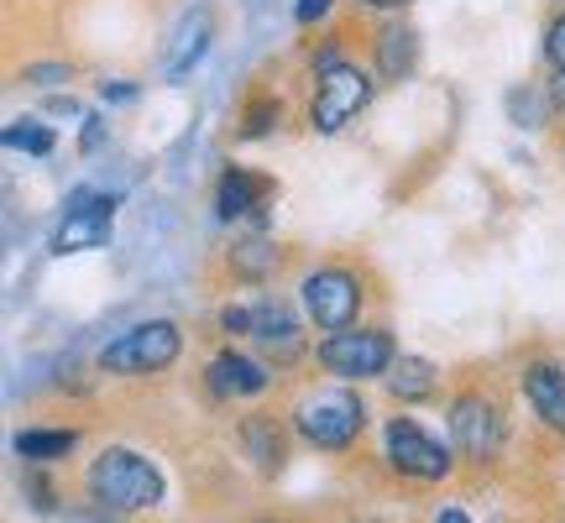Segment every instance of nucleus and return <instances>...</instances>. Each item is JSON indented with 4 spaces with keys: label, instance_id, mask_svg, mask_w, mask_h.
<instances>
[{
    "label": "nucleus",
    "instance_id": "4be33fe9",
    "mask_svg": "<svg viewBox=\"0 0 565 523\" xmlns=\"http://www.w3.org/2000/svg\"><path fill=\"white\" fill-rule=\"evenodd\" d=\"M508 110H513V121H519V126H540L545 100H540L534 89H513V95H508Z\"/></svg>",
    "mask_w": 565,
    "mask_h": 523
},
{
    "label": "nucleus",
    "instance_id": "393cba45",
    "mask_svg": "<svg viewBox=\"0 0 565 523\" xmlns=\"http://www.w3.org/2000/svg\"><path fill=\"white\" fill-rule=\"evenodd\" d=\"M545 58H550V63H555V68H561V74H565V17H561V21H550Z\"/></svg>",
    "mask_w": 565,
    "mask_h": 523
},
{
    "label": "nucleus",
    "instance_id": "4468645a",
    "mask_svg": "<svg viewBox=\"0 0 565 523\" xmlns=\"http://www.w3.org/2000/svg\"><path fill=\"white\" fill-rule=\"evenodd\" d=\"M273 194V183L263 173H252V168H225L221 183H215V215L221 221H246L257 204H267Z\"/></svg>",
    "mask_w": 565,
    "mask_h": 523
},
{
    "label": "nucleus",
    "instance_id": "a878e982",
    "mask_svg": "<svg viewBox=\"0 0 565 523\" xmlns=\"http://www.w3.org/2000/svg\"><path fill=\"white\" fill-rule=\"evenodd\" d=\"M324 11H330V0H299V6H294V17H299L303 26H309V21H320Z\"/></svg>",
    "mask_w": 565,
    "mask_h": 523
},
{
    "label": "nucleus",
    "instance_id": "ddd939ff",
    "mask_svg": "<svg viewBox=\"0 0 565 523\" xmlns=\"http://www.w3.org/2000/svg\"><path fill=\"white\" fill-rule=\"evenodd\" d=\"M267 383H273L267 362L246 356V351H221V356L210 362V387H215L221 398H257V393H267Z\"/></svg>",
    "mask_w": 565,
    "mask_h": 523
},
{
    "label": "nucleus",
    "instance_id": "f8f14e48",
    "mask_svg": "<svg viewBox=\"0 0 565 523\" xmlns=\"http://www.w3.org/2000/svg\"><path fill=\"white\" fill-rule=\"evenodd\" d=\"M252 314H257V324H252V341L263 345L273 362H299V356H303V330H299V320H294V309H288V303H278V299H263Z\"/></svg>",
    "mask_w": 565,
    "mask_h": 523
},
{
    "label": "nucleus",
    "instance_id": "f3484780",
    "mask_svg": "<svg viewBox=\"0 0 565 523\" xmlns=\"http://www.w3.org/2000/svg\"><path fill=\"white\" fill-rule=\"evenodd\" d=\"M414 58H419V42H414V32L408 26H383L377 32V74L383 79H408V68H414Z\"/></svg>",
    "mask_w": 565,
    "mask_h": 523
},
{
    "label": "nucleus",
    "instance_id": "aec40b11",
    "mask_svg": "<svg viewBox=\"0 0 565 523\" xmlns=\"http://www.w3.org/2000/svg\"><path fill=\"white\" fill-rule=\"evenodd\" d=\"M6 147H17V152H53V131L38 121H11L6 126Z\"/></svg>",
    "mask_w": 565,
    "mask_h": 523
},
{
    "label": "nucleus",
    "instance_id": "9d476101",
    "mask_svg": "<svg viewBox=\"0 0 565 523\" xmlns=\"http://www.w3.org/2000/svg\"><path fill=\"white\" fill-rule=\"evenodd\" d=\"M519 387H524V403L534 408V419L545 424L550 435H565V366L555 356H534L519 372Z\"/></svg>",
    "mask_w": 565,
    "mask_h": 523
},
{
    "label": "nucleus",
    "instance_id": "9b49d317",
    "mask_svg": "<svg viewBox=\"0 0 565 523\" xmlns=\"http://www.w3.org/2000/svg\"><path fill=\"white\" fill-rule=\"evenodd\" d=\"M236 445H242L246 461L257 466V477H278L288 466V424L278 414H242Z\"/></svg>",
    "mask_w": 565,
    "mask_h": 523
},
{
    "label": "nucleus",
    "instance_id": "f257e3e1",
    "mask_svg": "<svg viewBox=\"0 0 565 523\" xmlns=\"http://www.w3.org/2000/svg\"><path fill=\"white\" fill-rule=\"evenodd\" d=\"M84 487H89V498L105 508V513H116V519H131V513H147V508L162 503V471L141 450H126V445H105L100 456L89 461L84 471Z\"/></svg>",
    "mask_w": 565,
    "mask_h": 523
},
{
    "label": "nucleus",
    "instance_id": "20e7f679",
    "mask_svg": "<svg viewBox=\"0 0 565 523\" xmlns=\"http://www.w3.org/2000/svg\"><path fill=\"white\" fill-rule=\"evenodd\" d=\"M183 356V330L173 320H141L100 351L105 377H152Z\"/></svg>",
    "mask_w": 565,
    "mask_h": 523
},
{
    "label": "nucleus",
    "instance_id": "c756f323",
    "mask_svg": "<svg viewBox=\"0 0 565 523\" xmlns=\"http://www.w3.org/2000/svg\"><path fill=\"white\" fill-rule=\"evenodd\" d=\"M257 523H278V519H257Z\"/></svg>",
    "mask_w": 565,
    "mask_h": 523
},
{
    "label": "nucleus",
    "instance_id": "2eb2a0df",
    "mask_svg": "<svg viewBox=\"0 0 565 523\" xmlns=\"http://www.w3.org/2000/svg\"><path fill=\"white\" fill-rule=\"evenodd\" d=\"M225 262H231V273L242 282H267L282 267V246L267 242V236H242V242H231Z\"/></svg>",
    "mask_w": 565,
    "mask_h": 523
},
{
    "label": "nucleus",
    "instance_id": "5701e85b",
    "mask_svg": "<svg viewBox=\"0 0 565 523\" xmlns=\"http://www.w3.org/2000/svg\"><path fill=\"white\" fill-rule=\"evenodd\" d=\"M252 324H257V314H252L246 303H231V309H221V330H225V335H252Z\"/></svg>",
    "mask_w": 565,
    "mask_h": 523
},
{
    "label": "nucleus",
    "instance_id": "6ab92c4d",
    "mask_svg": "<svg viewBox=\"0 0 565 523\" xmlns=\"http://www.w3.org/2000/svg\"><path fill=\"white\" fill-rule=\"evenodd\" d=\"M204 32H210V21L204 17H194V21H183V32H179V47L168 53V74H183V68H194L200 63V53H204Z\"/></svg>",
    "mask_w": 565,
    "mask_h": 523
},
{
    "label": "nucleus",
    "instance_id": "6e6552de",
    "mask_svg": "<svg viewBox=\"0 0 565 523\" xmlns=\"http://www.w3.org/2000/svg\"><path fill=\"white\" fill-rule=\"evenodd\" d=\"M372 100V79H366V68L356 63H335V68H324L320 74V89H315V105H309V126L315 131H341L356 110H366Z\"/></svg>",
    "mask_w": 565,
    "mask_h": 523
},
{
    "label": "nucleus",
    "instance_id": "0eeeda50",
    "mask_svg": "<svg viewBox=\"0 0 565 523\" xmlns=\"http://www.w3.org/2000/svg\"><path fill=\"white\" fill-rule=\"evenodd\" d=\"M450 450L466 461H492L503 450V408L487 393H461L450 403Z\"/></svg>",
    "mask_w": 565,
    "mask_h": 523
},
{
    "label": "nucleus",
    "instance_id": "412c9836",
    "mask_svg": "<svg viewBox=\"0 0 565 523\" xmlns=\"http://www.w3.org/2000/svg\"><path fill=\"white\" fill-rule=\"evenodd\" d=\"M278 116H282V105L273 100V95H257V100H246V110H242V137H267Z\"/></svg>",
    "mask_w": 565,
    "mask_h": 523
},
{
    "label": "nucleus",
    "instance_id": "39448f33",
    "mask_svg": "<svg viewBox=\"0 0 565 523\" xmlns=\"http://www.w3.org/2000/svg\"><path fill=\"white\" fill-rule=\"evenodd\" d=\"M383 461L393 466L398 477H408V482H445L456 456H450V445L435 440L419 419L404 414V419H387V429H383Z\"/></svg>",
    "mask_w": 565,
    "mask_h": 523
},
{
    "label": "nucleus",
    "instance_id": "423d86ee",
    "mask_svg": "<svg viewBox=\"0 0 565 523\" xmlns=\"http://www.w3.org/2000/svg\"><path fill=\"white\" fill-rule=\"evenodd\" d=\"M299 299H303V314L315 320V330H351L356 314H362V278L351 267H315L309 278L299 282Z\"/></svg>",
    "mask_w": 565,
    "mask_h": 523
},
{
    "label": "nucleus",
    "instance_id": "c85d7f7f",
    "mask_svg": "<svg viewBox=\"0 0 565 523\" xmlns=\"http://www.w3.org/2000/svg\"><path fill=\"white\" fill-rule=\"evenodd\" d=\"M435 523H471V519H466L461 508H440V519H435Z\"/></svg>",
    "mask_w": 565,
    "mask_h": 523
},
{
    "label": "nucleus",
    "instance_id": "cd10ccee",
    "mask_svg": "<svg viewBox=\"0 0 565 523\" xmlns=\"http://www.w3.org/2000/svg\"><path fill=\"white\" fill-rule=\"evenodd\" d=\"M356 6H372V11H398V6H408V0H356Z\"/></svg>",
    "mask_w": 565,
    "mask_h": 523
},
{
    "label": "nucleus",
    "instance_id": "a211bd4d",
    "mask_svg": "<svg viewBox=\"0 0 565 523\" xmlns=\"http://www.w3.org/2000/svg\"><path fill=\"white\" fill-rule=\"evenodd\" d=\"M74 445H79V429H21L17 435V456L21 461H63V456H74Z\"/></svg>",
    "mask_w": 565,
    "mask_h": 523
},
{
    "label": "nucleus",
    "instance_id": "7c9ffc66",
    "mask_svg": "<svg viewBox=\"0 0 565 523\" xmlns=\"http://www.w3.org/2000/svg\"><path fill=\"white\" fill-rule=\"evenodd\" d=\"M356 523H372V519H356Z\"/></svg>",
    "mask_w": 565,
    "mask_h": 523
},
{
    "label": "nucleus",
    "instance_id": "f03ea898",
    "mask_svg": "<svg viewBox=\"0 0 565 523\" xmlns=\"http://www.w3.org/2000/svg\"><path fill=\"white\" fill-rule=\"evenodd\" d=\"M294 429H299L315 450L341 456V450H351V445L362 440V429H366L362 393H351V387H309V393L294 403Z\"/></svg>",
    "mask_w": 565,
    "mask_h": 523
},
{
    "label": "nucleus",
    "instance_id": "dca6fc26",
    "mask_svg": "<svg viewBox=\"0 0 565 523\" xmlns=\"http://www.w3.org/2000/svg\"><path fill=\"white\" fill-rule=\"evenodd\" d=\"M383 383H387V393H393L398 403H424V398H435L440 372H435V362H424V356H398Z\"/></svg>",
    "mask_w": 565,
    "mask_h": 523
},
{
    "label": "nucleus",
    "instance_id": "7ed1b4c3",
    "mask_svg": "<svg viewBox=\"0 0 565 523\" xmlns=\"http://www.w3.org/2000/svg\"><path fill=\"white\" fill-rule=\"evenodd\" d=\"M315 362L341 377V383H372V377H387L393 362H398V345L383 324H351V330H335L315 345Z\"/></svg>",
    "mask_w": 565,
    "mask_h": 523
},
{
    "label": "nucleus",
    "instance_id": "bb28decb",
    "mask_svg": "<svg viewBox=\"0 0 565 523\" xmlns=\"http://www.w3.org/2000/svg\"><path fill=\"white\" fill-rule=\"evenodd\" d=\"M550 105H555V110H561V116H565V74H561V79H555V84H550Z\"/></svg>",
    "mask_w": 565,
    "mask_h": 523
},
{
    "label": "nucleus",
    "instance_id": "b1692460",
    "mask_svg": "<svg viewBox=\"0 0 565 523\" xmlns=\"http://www.w3.org/2000/svg\"><path fill=\"white\" fill-rule=\"evenodd\" d=\"M26 79L32 84H58V79H74V68H68V63H32Z\"/></svg>",
    "mask_w": 565,
    "mask_h": 523
},
{
    "label": "nucleus",
    "instance_id": "1a4fd4ad",
    "mask_svg": "<svg viewBox=\"0 0 565 523\" xmlns=\"http://www.w3.org/2000/svg\"><path fill=\"white\" fill-rule=\"evenodd\" d=\"M110 215H116V194H89V189H79V194L68 200V221H63L58 236H53V252H89V246H105Z\"/></svg>",
    "mask_w": 565,
    "mask_h": 523
}]
</instances>
